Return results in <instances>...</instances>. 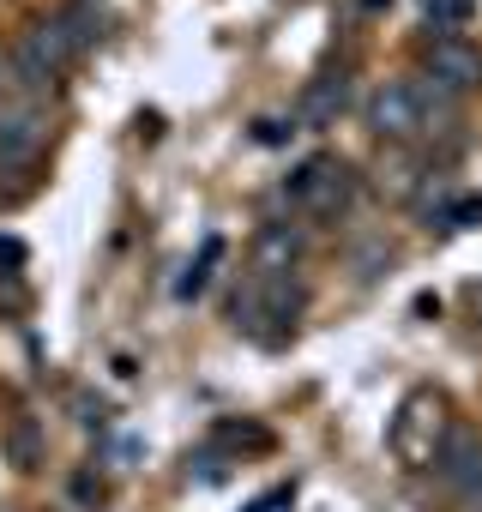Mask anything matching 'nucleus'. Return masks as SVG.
Returning a JSON list of instances; mask_svg holds the SVG:
<instances>
[{
    "instance_id": "obj_4",
    "label": "nucleus",
    "mask_w": 482,
    "mask_h": 512,
    "mask_svg": "<svg viewBox=\"0 0 482 512\" xmlns=\"http://www.w3.org/2000/svg\"><path fill=\"white\" fill-rule=\"evenodd\" d=\"M428 79L446 85V91H470L482 85V49H470L464 37H440L428 49Z\"/></svg>"
},
{
    "instance_id": "obj_6",
    "label": "nucleus",
    "mask_w": 482,
    "mask_h": 512,
    "mask_svg": "<svg viewBox=\"0 0 482 512\" xmlns=\"http://www.w3.org/2000/svg\"><path fill=\"white\" fill-rule=\"evenodd\" d=\"M440 470H446V482H458L464 494H482V440H476L470 428L440 434Z\"/></svg>"
},
{
    "instance_id": "obj_8",
    "label": "nucleus",
    "mask_w": 482,
    "mask_h": 512,
    "mask_svg": "<svg viewBox=\"0 0 482 512\" xmlns=\"http://www.w3.org/2000/svg\"><path fill=\"white\" fill-rule=\"evenodd\" d=\"M338 109H344V73H338V79H320V85L308 91V109H302V115H308V121H332Z\"/></svg>"
},
{
    "instance_id": "obj_1",
    "label": "nucleus",
    "mask_w": 482,
    "mask_h": 512,
    "mask_svg": "<svg viewBox=\"0 0 482 512\" xmlns=\"http://www.w3.org/2000/svg\"><path fill=\"white\" fill-rule=\"evenodd\" d=\"M290 199L308 205L314 217H338V211L350 205V169L332 163V157H308V163L296 169V181H290Z\"/></svg>"
},
{
    "instance_id": "obj_12",
    "label": "nucleus",
    "mask_w": 482,
    "mask_h": 512,
    "mask_svg": "<svg viewBox=\"0 0 482 512\" xmlns=\"http://www.w3.org/2000/svg\"><path fill=\"white\" fill-rule=\"evenodd\" d=\"M458 512H482V494H470V500H464V506H458Z\"/></svg>"
},
{
    "instance_id": "obj_7",
    "label": "nucleus",
    "mask_w": 482,
    "mask_h": 512,
    "mask_svg": "<svg viewBox=\"0 0 482 512\" xmlns=\"http://www.w3.org/2000/svg\"><path fill=\"white\" fill-rule=\"evenodd\" d=\"M302 260V235L296 229H266L260 235V247H254V266H260V278H272V272H290Z\"/></svg>"
},
{
    "instance_id": "obj_3",
    "label": "nucleus",
    "mask_w": 482,
    "mask_h": 512,
    "mask_svg": "<svg viewBox=\"0 0 482 512\" xmlns=\"http://www.w3.org/2000/svg\"><path fill=\"white\" fill-rule=\"evenodd\" d=\"M49 145V121L37 109H7L0 115V169H31Z\"/></svg>"
},
{
    "instance_id": "obj_11",
    "label": "nucleus",
    "mask_w": 482,
    "mask_h": 512,
    "mask_svg": "<svg viewBox=\"0 0 482 512\" xmlns=\"http://www.w3.org/2000/svg\"><path fill=\"white\" fill-rule=\"evenodd\" d=\"M13 464H25V470L37 464V428H31V422H25V428L13 434Z\"/></svg>"
},
{
    "instance_id": "obj_5",
    "label": "nucleus",
    "mask_w": 482,
    "mask_h": 512,
    "mask_svg": "<svg viewBox=\"0 0 482 512\" xmlns=\"http://www.w3.org/2000/svg\"><path fill=\"white\" fill-rule=\"evenodd\" d=\"M368 127H374L380 139H410V133L422 127V109H416V97H410L404 85H380V91L368 97Z\"/></svg>"
},
{
    "instance_id": "obj_9",
    "label": "nucleus",
    "mask_w": 482,
    "mask_h": 512,
    "mask_svg": "<svg viewBox=\"0 0 482 512\" xmlns=\"http://www.w3.org/2000/svg\"><path fill=\"white\" fill-rule=\"evenodd\" d=\"M217 253H223V241L211 235V241H205V253H199V266H193V272L181 278V296H199V284H205V272L217 266Z\"/></svg>"
},
{
    "instance_id": "obj_2",
    "label": "nucleus",
    "mask_w": 482,
    "mask_h": 512,
    "mask_svg": "<svg viewBox=\"0 0 482 512\" xmlns=\"http://www.w3.org/2000/svg\"><path fill=\"white\" fill-rule=\"evenodd\" d=\"M392 446L410 458V464H428L434 446H440V398L434 392H410L404 410H398V428H392Z\"/></svg>"
},
{
    "instance_id": "obj_10",
    "label": "nucleus",
    "mask_w": 482,
    "mask_h": 512,
    "mask_svg": "<svg viewBox=\"0 0 482 512\" xmlns=\"http://www.w3.org/2000/svg\"><path fill=\"white\" fill-rule=\"evenodd\" d=\"M428 13H434L440 25H464V19H470V0H428Z\"/></svg>"
}]
</instances>
